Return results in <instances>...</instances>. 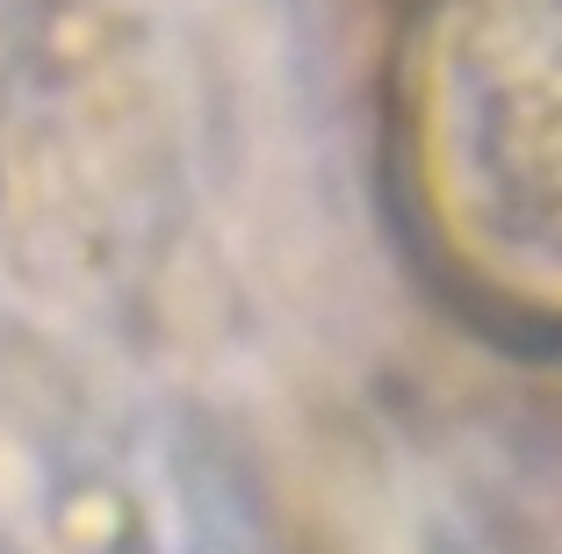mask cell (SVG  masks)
Masks as SVG:
<instances>
[{
  "label": "cell",
  "instance_id": "obj_1",
  "mask_svg": "<svg viewBox=\"0 0 562 554\" xmlns=\"http://www.w3.org/2000/svg\"><path fill=\"white\" fill-rule=\"evenodd\" d=\"M390 202L447 310L562 353V0H404Z\"/></svg>",
  "mask_w": 562,
  "mask_h": 554
}]
</instances>
